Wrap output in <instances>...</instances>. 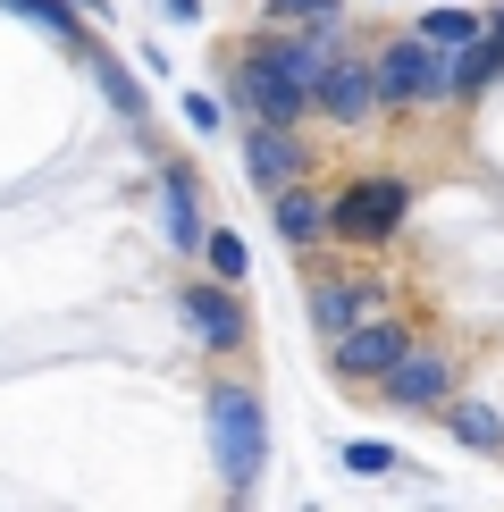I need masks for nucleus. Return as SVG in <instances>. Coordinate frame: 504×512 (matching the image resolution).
I'll return each mask as SVG.
<instances>
[{
  "label": "nucleus",
  "instance_id": "f03ea898",
  "mask_svg": "<svg viewBox=\"0 0 504 512\" xmlns=\"http://www.w3.org/2000/svg\"><path fill=\"white\" fill-rule=\"evenodd\" d=\"M227 110L236 118H278V126H303L320 101L303 93V84L286 76V59L269 51V34H252L236 59H227Z\"/></svg>",
  "mask_w": 504,
  "mask_h": 512
},
{
  "label": "nucleus",
  "instance_id": "5701e85b",
  "mask_svg": "<svg viewBox=\"0 0 504 512\" xmlns=\"http://www.w3.org/2000/svg\"><path fill=\"white\" fill-rule=\"evenodd\" d=\"M84 9H93V17H101V0H84Z\"/></svg>",
  "mask_w": 504,
  "mask_h": 512
},
{
  "label": "nucleus",
  "instance_id": "6ab92c4d",
  "mask_svg": "<svg viewBox=\"0 0 504 512\" xmlns=\"http://www.w3.org/2000/svg\"><path fill=\"white\" fill-rule=\"evenodd\" d=\"M93 76H101V93H110V110L143 126V84H135V76H126V68H118V59H101V51H93Z\"/></svg>",
  "mask_w": 504,
  "mask_h": 512
},
{
  "label": "nucleus",
  "instance_id": "2eb2a0df",
  "mask_svg": "<svg viewBox=\"0 0 504 512\" xmlns=\"http://www.w3.org/2000/svg\"><path fill=\"white\" fill-rule=\"evenodd\" d=\"M0 9H17V17H34V26L42 34H51V42H68V51H84V0H0Z\"/></svg>",
  "mask_w": 504,
  "mask_h": 512
},
{
  "label": "nucleus",
  "instance_id": "1a4fd4ad",
  "mask_svg": "<svg viewBox=\"0 0 504 512\" xmlns=\"http://www.w3.org/2000/svg\"><path fill=\"white\" fill-rule=\"evenodd\" d=\"M378 110H387V93H378V59L336 51L328 76H320V118H328V126H370Z\"/></svg>",
  "mask_w": 504,
  "mask_h": 512
},
{
  "label": "nucleus",
  "instance_id": "7ed1b4c3",
  "mask_svg": "<svg viewBox=\"0 0 504 512\" xmlns=\"http://www.w3.org/2000/svg\"><path fill=\"white\" fill-rule=\"evenodd\" d=\"M378 93H387V110H446L454 101V51H437L429 34H395V42H378Z\"/></svg>",
  "mask_w": 504,
  "mask_h": 512
},
{
  "label": "nucleus",
  "instance_id": "9d476101",
  "mask_svg": "<svg viewBox=\"0 0 504 512\" xmlns=\"http://www.w3.org/2000/svg\"><path fill=\"white\" fill-rule=\"evenodd\" d=\"M177 319L194 328L202 353H236V345H244V303H236L227 277H194V286L177 294Z\"/></svg>",
  "mask_w": 504,
  "mask_h": 512
},
{
  "label": "nucleus",
  "instance_id": "4be33fe9",
  "mask_svg": "<svg viewBox=\"0 0 504 512\" xmlns=\"http://www.w3.org/2000/svg\"><path fill=\"white\" fill-rule=\"evenodd\" d=\"M168 17H202V0H168Z\"/></svg>",
  "mask_w": 504,
  "mask_h": 512
},
{
  "label": "nucleus",
  "instance_id": "6e6552de",
  "mask_svg": "<svg viewBox=\"0 0 504 512\" xmlns=\"http://www.w3.org/2000/svg\"><path fill=\"white\" fill-rule=\"evenodd\" d=\"M244 177L261 185V202L286 194V185L311 177V143L294 126H278V118H244Z\"/></svg>",
  "mask_w": 504,
  "mask_h": 512
},
{
  "label": "nucleus",
  "instance_id": "20e7f679",
  "mask_svg": "<svg viewBox=\"0 0 504 512\" xmlns=\"http://www.w3.org/2000/svg\"><path fill=\"white\" fill-rule=\"evenodd\" d=\"M336 210V244H395V227L412 219V185L404 177H353V185H336L328 194Z\"/></svg>",
  "mask_w": 504,
  "mask_h": 512
},
{
  "label": "nucleus",
  "instance_id": "9b49d317",
  "mask_svg": "<svg viewBox=\"0 0 504 512\" xmlns=\"http://www.w3.org/2000/svg\"><path fill=\"white\" fill-rule=\"evenodd\" d=\"M269 227H278L286 252H320V244H336V210H328V194H311V177L286 185V194H269Z\"/></svg>",
  "mask_w": 504,
  "mask_h": 512
},
{
  "label": "nucleus",
  "instance_id": "a211bd4d",
  "mask_svg": "<svg viewBox=\"0 0 504 512\" xmlns=\"http://www.w3.org/2000/svg\"><path fill=\"white\" fill-rule=\"evenodd\" d=\"M202 261H210V277H227V286H236V277L252 269V252H244L236 227H210V236H202Z\"/></svg>",
  "mask_w": 504,
  "mask_h": 512
},
{
  "label": "nucleus",
  "instance_id": "f3484780",
  "mask_svg": "<svg viewBox=\"0 0 504 512\" xmlns=\"http://www.w3.org/2000/svg\"><path fill=\"white\" fill-rule=\"evenodd\" d=\"M261 26H345V0H261Z\"/></svg>",
  "mask_w": 504,
  "mask_h": 512
},
{
  "label": "nucleus",
  "instance_id": "aec40b11",
  "mask_svg": "<svg viewBox=\"0 0 504 512\" xmlns=\"http://www.w3.org/2000/svg\"><path fill=\"white\" fill-rule=\"evenodd\" d=\"M345 471H353V479H387V471H404V462H395V445L353 437V445H345Z\"/></svg>",
  "mask_w": 504,
  "mask_h": 512
},
{
  "label": "nucleus",
  "instance_id": "4468645a",
  "mask_svg": "<svg viewBox=\"0 0 504 512\" xmlns=\"http://www.w3.org/2000/svg\"><path fill=\"white\" fill-rule=\"evenodd\" d=\"M504 76V34L488 26L471 42V51H454V101H471V93H488V84Z\"/></svg>",
  "mask_w": 504,
  "mask_h": 512
},
{
  "label": "nucleus",
  "instance_id": "ddd939ff",
  "mask_svg": "<svg viewBox=\"0 0 504 512\" xmlns=\"http://www.w3.org/2000/svg\"><path fill=\"white\" fill-rule=\"evenodd\" d=\"M437 420H446V437L462 445V454H504V412H496V403H479V395H454Z\"/></svg>",
  "mask_w": 504,
  "mask_h": 512
},
{
  "label": "nucleus",
  "instance_id": "423d86ee",
  "mask_svg": "<svg viewBox=\"0 0 504 512\" xmlns=\"http://www.w3.org/2000/svg\"><path fill=\"white\" fill-rule=\"evenodd\" d=\"M378 395L395 403V412H446V403L462 395V370L446 345H429V336H412V353L395 361L387 378H378Z\"/></svg>",
  "mask_w": 504,
  "mask_h": 512
},
{
  "label": "nucleus",
  "instance_id": "b1692460",
  "mask_svg": "<svg viewBox=\"0 0 504 512\" xmlns=\"http://www.w3.org/2000/svg\"><path fill=\"white\" fill-rule=\"evenodd\" d=\"M496 34H504V9H496Z\"/></svg>",
  "mask_w": 504,
  "mask_h": 512
},
{
  "label": "nucleus",
  "instance_id": "412c9836",
  "mask_svg": "<svg viewBox=\"0 0 504 512\" xmlns=\"http://www.w3.org/2000/svg\"><path fill=\"white\" fill-rule=\"evenodd\" d=\"M185 126H194V135H219V126H227V101H210V93H185Z\"/></svg>",
  "mask_w": 504,
  "mask_h": 512
},
{
  "label": "nucleus",
  "instance_id": "0eeeda50",
  "mask_svg": "<svg viewBox=\"0 0 504 512\" xmlns=\"http://www.w3.org/2000/svg\"><path fill=\"white\" fill-rule=\"evenodd\" d=\"M404 353H412V328H404L395 311H378V319H362V328H345V336L328 345V370L345 378V387H378Z\"/></svg>",
  "mask_w": 504,
  "mask_h": 512
},
{
  "label": "nucleus",
  "instance_id": "dca6fc26",
  "mask_svg": "<svg viewBox=\"0 0 504 512\" xmlns=\"http://www.w3.org/2000/svg\"><path fill=\"white\" fill-rule=\"evenodd\" d=\"M488 26H496L488 9H429V17H420V34H429L437 51H471V42L488 34Z\"/></svg>",
  "mask_w": 504,
  "mask_h": 512
},
{
  "label": "nucleus",
  "instance_id": "f8f14e48",
  "mask_svg": "<svg viewBox=\"0 0 504 512\" xmlns=\"http://www.w3.org/2000/svg\"><path fill=\"white\" fill-rule=\"evenodd\" d=\"M160 236L177 244V252H202V236H210V219H202V185H194V168H177V160L160 168Z\"/></svg>",
  "mask_w": 504,
  "mask_h": 512
},
{
  "label": "nucleus",
  "instance_id": "39448f33",
  "mask_svg": "<svg viewBox=\"0 0 504 512\" xmlns=\"http://www.w3.org/2000/svg\"><path fill=\"white\" fill-rule=\"evenodd\" d=\"M395 294L378 269H320L311 277V328H320V345H336L345 328H362V319H378Z\"/></svg>",
  "mask_w": 504,
  "mask_h": 512
},
{
  "label": "nucleus",
  "instance_id": "f257e3e1",
  "mask_svg": "<svg viewBox=\"0 0 504 512\" xmlns=\"http://www.w3.org/2000/svg\"><path fill=\"white\" fill-rule=\"evenodd\" d=\"M210 462H219V479H227V496H252L269 471V412H261V395L252 387H210Z\"/></svg>",
  "mask_w": 504,
  "mask_h": 512
}]
</instances>
